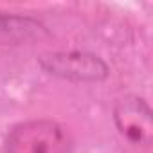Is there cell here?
<instances>
[{"mask_svg":"<svg viewBox=\"0 0 153 153\" xmlns=\"http://www.w3.org/2000/svg\"><path fill=\"white\" fill-rule=\"evenodd\" d=\"M49 36V29L34 16L0 11V42L22 45Z\"/></svg>","mask_w":153,"mask_h":153,"instance_id":"4","label":"cell"},{"mask_svg":"<svg viewBox=\"0 0 153 153\" xmlns=\"http://www.w3.org/2000/svg\"><path fill=\"white\" fill-rule=\"evenodd\" d=\"M114 123L130 144L148 148L153 139V112L140 96H124L114 106Z\"/></svg>","mask_w":153,"mask_h":153,"instance_id":"3","label":"cell"},{"mask_svg":"<svg viewBox=\"0 0 153 153\" xmlns=\"http://www.w3.org/2000/svg\"><path fill=\"white\" fill-rule=\"evenodd\" d=\"M4 153H72V137L58 121L27 119L7 130Z\"/></svg>","mask_w":153,"mask_h":153,"instance_id":"1","label":"cell"},{"mask_svg":"<svg viewBox=\"0 0 153 153\" xmlns=\"http://www.w3.org/2000/svg\"><path fill=\"white\" fill-rule=\"evenodd\" d=\"M38 67L56 79L68 83H103L110 76L108 63L88 51H54L38 58Z\"/></svg>","mask_w":153,"mask_h":153,"instance_id":"2","label":"cell"}]
</instances>
